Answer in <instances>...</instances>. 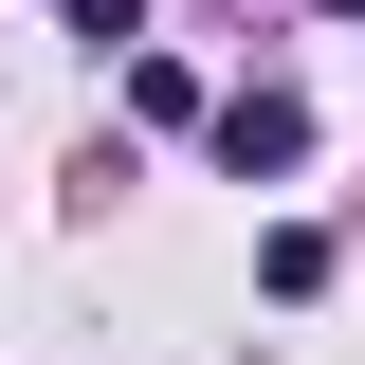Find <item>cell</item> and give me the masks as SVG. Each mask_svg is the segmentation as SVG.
Returning <instances> with one entry per match:
<instances>
[{
  "instance_id": "cell-1",
  "label": "cell",
  "mask_w": 365,
  "mask_h": 365,
  "mask_svg": "<svg viewBox=\"0 0 365 365\" xmlns=\"http://www.w3.org/2000/svg\"><path fill=\"white\" fill-rule=\"evenodd\" d=\"M220 165H237V182L311 165V110H292V91H220Z\"/></svg>"
},
{
  "instance_id": "cell-2",
  "label": "cell",
  "mask_w": 365,
  "mask_h": 365,
  "mask_svg": "<svg viewBox=\"0 0 365 365\" xmlns=\"http://www.w3.org/2000/svg\"><path fill=\"white\" fill-rule=\"evenodd\" d=\"M73 19H91V37H128V19H146V0H73Z\"/></svg>"
},
{
  "instance_id": "cell-3",
  "label": "cell",
  "mask_w": 365,
  "mask_h": 365,
  "mask_svg": "<svg viewBox=\"0 0 365 365\" xmlns=\"http://www.w3.org/2000/svg\"><path fill=\"white\" fill-rule=\"evenodd\" d=\"M329 19H365V0H329Z\"/></svg>"
}]
</instances>
